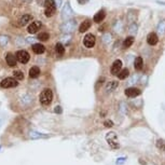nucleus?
I'll use <instances>...</instances> for the list:
<instances>
[{
  "label": "nucleus",
  "mask_w": 165,
  "mask_h": 165,
  "mask_svg": "<svg viewBox=\"0 0 165 165\" xmlns=\"http://www.w3.org/2000/svg\"><path fill=\"white\" fill-rule=\"evenodd\" d=\"M117 86H118V82L117 81H111V82H109L107 84L106 90H107L108 92H111V91H113V90L116 89Z\"/></svg>",
  "instance_id": "nucleus-23"
},
{
  "label": "nucleus",
  "mask_w": 165,
  "mask_h": 165,
  "mask_svg": "<svg viewBox=\"0 0 165 165\" xmlns=\"http://www.w3.org/2000/svg\"><path fill=\"white\" fill-rule=\"evenodd\" d=\"M105 126H107V127H112L113 126V123H112V121H105Z\"/></svg>",
  "instance_id": "nucleus-27"
},
{
  "label": "nucleus",
  "mask_w": 165,
  "mask_h": 165,
  "mask_svg": "<svg viewBox=\"0 0 165 165\" xmlns=\"http://www.w3.org/2000/svg\"><path fill=\"white\" fill-rule=\"evenodd\" d=\"M44 8H45V16L51 18L54 15L56 11V3L54 0H45L44 1Z\"/></svg>",
  "instance_id": "nucleus-2"
},
{
  "label": "nucleus",
  "mask_w": 165,
  "mask_h": 165,
  "mask_svg": "<svg viewBox=\"0 0 165 165\" xmlns=\"http://www.w3.org/2000/svg\"><path fill=\"white\" fill-rule=\"evenodd\" d=\"M40 28H41V22L40 21H35V22H32L30 25L28 26V29H27V30H28L29 34H36Z\"/></svg>",
  "instance_id": "nucleus-9"
},
{
  "label": "nucleus",
  "mask_w": 165,
  "mask_h": 165,
  "mask_svg": "<svg viewBox=\"0 0 165 165\" xmlns=\"http://www.w3.org/2000/svg\"><path fill=\"white\" fill-rule=\"evenodd\" d=\"M143 58L139 57V56L135 58L134 67H135V69H136V70H141V69H143Z\"/></svg>",
  "instance_id": "nucleus-18"
},
{
  "label": "nucleus",
  "mask_w": 165,
  "mask_h": 165,
  "mask_svg": "<svg viewBox=\"0 0 165 165\" xmlns=\"http://www.w3.org/2000/svg\"><path fill=\"white\" fill-rule=\"evenodd\" d=\"M140 90L139 89H136V88H129V89L125 90V95L127 97H136L140 95Z\"/></svg>",
  "instance_id": "nucleus-11"
},
{
  "label": "nucleus",
  "mask_w": 165,
  "mask_h": 165,
  "mask_svg": "<svg viewBox=\"0 0 165 165\" xmlns=\"http://www.w3.org/2000/svg\"><path fill=\"white\" fill-rule=\"evenodd\" d=\"M7 42H8V38L7 37H0V43L2 45L7 44Z\"/></svg>",
  "instance_id": "nucleus-26"
},
{
  "label": "nucleus",
  "mask_w": 165,
  "mask_h": 165,
  "mask_svg": "<svg viewBox=\"0 0 165 165\" xmlns=\"http://www.w3.org/2000/svg\"><path fill=\"white\" fill-rule=\"evenodd\" d=\"M158 41H159V39H158V36H156L154 32H150V34L148 35L147 42L150 45H156V43H158Z\"/></svg>",
  "instance_id": "nucleus-13"
},
{
  "label": "nucleus",
  "mask_w": 165,
  "mask_h": 165,
  "mask_svg": "<svg viewBox=\"0 0 165 165\" xmlns=\"http://www.w3.org/2000/svg\"><path fill=\"white\" fill-rule=\"evenodd\" d=\"M53 99V93L50 89H44L40 94V103L43 106H48L52 103Z\"/></svg>",
  "instance_id": "nucleus-1"
},
{
  "label": "nucleus",
  "mask_w": 165,
  "mask_h": 165,
  "mask_svg": "<svg viewBox=\"0 0 165 165\" xmlns=\"http://www.w3.org/2000/svg\"><path fill=\"white\" fill-rule=\"evenodd\" d=\"M18 80L15 79V78H5L3 80L1 81V88H3V89H10V88H15V86H18Z\"/></svg>",
  "instance_id": "nucleus-3"
},
{
  "label": "nucleus",
  "mask_w": 165,
  "mask_h": 165,
  "mask_svg": "<svg viewBox=\"0 0 165 165\" xmlns=\"http://www.w3.org/2000/svg\"><path fill=\"white\" fill-rule=\"evenodd\" d=\"M49 38H50V36H49V34H48V32H41L40 35L38 36V39L41 40V41H46Z\"/></svg>",
  "instance_id": "nucleus-25"
},
{
  "label": "nucleus",
  "mask_w": 165,
  "mask_h": 165,
  "mask_svg": "<svg viewBox=\"0 0 165 165\" xmlns=\"http://www.w3.org/2000/svg\"><path fill=\"white\" fill-rule=\"evenodd\" d=\"M55 51H56L57 55L62 56L63 54L65 53V48H64V45H63L62 43H57L56 46H55Z\"/></svg>",
  "instance_id": "nucleus-20"
},
{
  "label": "nucleus",
  "mask_w": 165,
  "mask_h": 165,
  "mask_svg": "<svg viewBox=\"0 0 165 165\" xmlns=\"http://www.w3.org/2000/svg\"><path fill=\"white\" fill-rule=\"evenodd\" d=\"M55 112H58V113H61V112H62V109H61V107H56V108H55Z\"/></svg>",
  "instance_id": "nucleus-29"
},
{
  "label": "nucleus",
  "mask_w": 165,
  "mask_h": 165,
  "mask_svg": "<svg viewBox=\"0 0 165 165\" xmlns=\"http://www.w3.org/2000/svg\"><path fill=\"white\" fill-rule=\"evenodd\" d=\"M78 2L81 3V5H84V3H86V2H89V0H78Z\"/></svg>",
  "instance_id": "nucleus-28"
},
{
  "label": "nucleus",
  "mask_w": 165,
  "mask_h": 165,
  "mask_svg": "<svg viewBox=\"0 0 165 165\" xmlns=\"http://www.w3.org/2000/svg\"><path fill=\"white\" fill-rule=\"evenodd\" d=\"M121 67H122V62H121L120 59H118V61H116V62L112 64L110 71H111V73L113 76H118V73L121 71Z\"/></svg>",
  "instance_id": "nucleus-10"
},
{
  "label": "nucleus",
  "mask_w": 165,
  "mask_h": 165,
  "mask_svg": "<svg viewBox=\"0 0 165 165\" xmlns=\"http://www.w3.org/2000/svg\"><path fill=\"white\" fill-rule=\"evenodd\" d=\"M39 75H40V69H39V67L34 66V67L30 68V70H29V77H30V78H37Z\"/></svg>",
  "instance_id": "nucleus-16"
},
{
  "label": "nucleus",
  "mask_w": 165,
  "mask_h": 165,
  "mask_svg": "<svg viewBox=\"0 0 165 165\" xmlns=\"http://www.w3.org/2000/svg\"><path fill=\"white\" fill-rule=\"evenodd\" d=\"M106 16V13H105V11H99L98 13L95 14V16H94V22L95 23H100L104 21V18Z\"/></svg>",
  "instance_id": "nucleus-14"
},
{
  "label": "nucleus",
  "mask_w": 165,
  "mask_h": 165,
  "mask_svg": "<svg viewBox=\"0 0 165 165\" xmlns=\"http://www.w3.org/2000/svg\"><path fill=\"white\" fill-rule=\"evenodd\" d=\"M13 76H14V78H15L16 80H23V79H24V73H23L22 71H20V70L14 71Z\"/></svg>",
  "instance_id": "nucleus-24"
},
{
  "label": "nucleus",
  "mask_w": 165,
  "mask_h": 165,
  "mask_svg": "<svg viewBox=\"0 0 165 165\" xmlns=\"http://www.w3.org/2000/svg\"><path fill=\"white\" fill-rule=\"evenodd\" d=\"M44 46L40 43H35V44L32 45V51L35 52L36 54H42L44 52Z\"/></svg>",
  "instance_id": "nucleus-15"
},
{
  "label": "nucleus",
  "mask_w": 165,
  "mask_h": 165,
  "mask_svg": "<svg viewBox=\"0 0 165 165\" xmlns=\"http://www.w3.org/2000/svg\"><path fill=\"white\" fill-rule=\"evenodd\" d=\"M5 61H7V63H8V65H9L10 67H14L16 65V56H14L13 54L11 53L7 54Z\"/></svg>",
  "instance_id": "nucleus-12"
},
{
  "label": "nucleus",
  "mask_w": 165,
  "mask_h": 165,
  "mask_svg": "<svg viewBox=\"0 0 165 165\" xmlns=\"http://www.w3.org/2000/svg\"><path fill=\"white\" fill-rule=\"evenodd\" d=\"M129 75V69H122L119 73H118V77H119V79H121V80H123V79H125V78H127Z\"/></svg>",
  "instance_id": "nucleus-21"
},
{
  "label": "nucleus",
  "mask_w": 165,
  "mask_h": 165,
  "mask_svg": "<svg viewBox=\"0 0 165 165\" xmlns=\"http://www.w3.org/2000/svg\"><path fill=\"white\" fill-rule=\"evenodd\" d=\"M107 141L109 143V146L113 149H116V148H119V143H118V139H117V135L114 133H109L107 135Z\"/></svg>",
  "instance_id": "nucleus-5"
},
{
  "label": "nucleus",
  "mask_w": 165,
  "mask_h": 165,
  "mask_svg": "<svg viewBox=\"0 0 165 165\" xmlns=\"http://www.w3.org/2000/svg\"><path fill=\"white\" fill-rule=\"evenodd\" d=\"M31 20H32V16H31V15H29V14L23 15V18L20 20V25L24 26V25H26V24H28V23L30 22Z\"/></svg>",
  "instance_id": "nucleus-19"
},
{
  "label": "nucleus",
  "mask_w": 165,
  "mask_h": 165,
  "mask_svg": "<svg viewBox=\"0 0 165 165\" xmlns=\"http://www.w3.org/2000/svg\"><path fill=\"white\" fill-rule=\"evenodd\" d=\"M75 26H76L75 21H68V22H65L62 25V30L63 32H71L75 29Z\"/></svg>",
  "instance_id": "nucleus-8"
},
{
  "label": "nucleus",
  "mask_w": 165,
  "mask_h": 165,
  "mask_svg": "<svg viewBox=\"0 0 165 165\" xmlns=\"http://www.w3.org/2000/svg\"><path fill=\"white\" fill-rule=\"evenodd\" d=\"M72 16H73V11L70 8V5H68V3H66V5L64 7V9L62 11V18L67 21L69 18H71Z\"/></svg>",
  "instance_id": "nucleus-7"
},
{
  "label": "nucleus",
  "mask_w": 165,
  "mask_h": 165,
  "mask_svg": "<svg viewBox=\"0 0 165 165\" xmlns=\"http://www.w3.org/2000/svg\"><path fill=\"white\" fill-rule=\"evenodd\" d=\"M133 43H134V38H133V37H127L124 40V42H123V46H124L125 49H127V48H129Z\"/></svg>",
  "instance_id": "nucleus-22"
},
{
  "label": "nucleus",
  "mask_w": 165,
  "mask_h": 165,
  "mask_svg": "<svg viewBox=\"0 0 165 165\" xmlns=\"http://www.w3.org/2000/svg\"><path fill=\"white\" fill-rule=\"evenodd\" d=\"M15 56H16V59H18V62L22 63V64H26L29 61V54H28V52L24 51V50L18 51L16 54H15Z\"/></svg>",
  "instance_id": "nucleus-4"
},
{
  "label": "nucleus",
  "mask_w": 165,
  "mask_h": 165,
  "mask_svg": "<svg viewBox=\"0 0 165 165\" xmlns=\"http://www.w3.org/2000/svg\"><path fill=\"white\" fill-rule=\"evenodd\" d=\"M90 27H91V21H90V20H86V21H84V22L80 25L79 31H80V32H85Z\"/></svg>",
  "instance_id": "nucleus-17"
},
{
  "label": "nucleus",
  "mask_w": 165,
  "mask_h": 165,
  "mask_svg": "<svg viewBox=\"0 0 165 165\" xmlns=\"http://www.w3.org/2000/svg\"><path fill=\"white\" fill-rule=\"evenodd\" d=\"M83 43H84L85 48L88 49H91L95 45V37L92 35V34H88L85 35L84 39H83Z\"/></svg>",
  "instance_id": "nucleus-6"
}]
</instances>
